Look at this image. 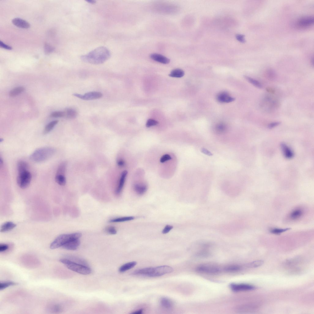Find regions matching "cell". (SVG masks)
<instances>
[{"label": "cell", "mask_w": 314, "mask_h": 314, "mask_svg": "<svg viewBox=\"0 0 314 314\" xmlns=\"http://www.w3.org/2000/svg\"><path fill=\"white\" fill-rule=\"evenodd\" d=\"M25 90L23 87H19L12 90L9 93V95L11 97H14L21 94Z\"/></svg>", "instance_id": "obj_27"}, {"label": "cell", "mask_w": 314, "mask_h": 314, "mask_svg": "<svg viewBox=\"0 0 314 314\" xmlns=\"http://www.w3.org/2000/svg\"><path fill=\"white\" fill-rule=\"evenodd\" d=\"M127 174V171H124L122 173L119 185L116 190V193L117 194H119L121 193L123 188L124 183H125Z\"/></svg>", "instance_id": "obj_19"}, {"label": "cell", "mask_w": 314, "mask_h": 314, "mask_svg": "<svg viewBox=\"0 0 314 314\" xmlns=\"http://www.w3.org/2000/svg\"><path fill=\"white\" fill-rule=\"evenodd\" d=\"M281 147L285 158L289 159L293 158L294 156L293 152L284 143L281 144Z\"/></svg>", "instance_id": "obj_18"}, {"label": "cell", "mask_w": 314, "mask_h": 314, "mask_svg": "<svg viewBox=\"0 0 314 314\" xmlns=\"http://www.w3.org/2000/svg\"><path fill=\"white\" fill-rule=\"evenodd\" d=\"M56 182L61 186H64L66 183V179L64 175H56L55 178Z\"/></svg>", "instance_id": "obj_28"}, {"label": "cell", "mask_w": 314, "mask_h": 314, "mask_svg": "<svg viewBox=\"0 0 314 314\" xmlns=\"http://www.w3.org/2000/svg\"><path fill=\"white\" fill-rule=\"evenodd\" d=\"M106 231L108 233L114 235L117 233V231L115 227L110 226L107 227L105 229Z\"/></svg>", "instance_id": "obj_40"}, {"label": "cell", "mask_w": 314, "mask_h": 314, "mask_svg": "<svg viewBox=\"0 0 314 314\" xmlns=\"http://www.w3.org/2000/svg\"><path fill=\"white\" fill-rule=\"evenodd\" d=\"M44 49L45 53L46 54H50L52 52H53L54 50V47H52L51 45L47 43L45 44Z\"/></svg>", "instance_id": "obj_35"}, {"label": "cell", "mask_w": 314, "mask_h": 314, "mask_svg": "<svg viewBox=\"0 0 314 314\" xmlns=\"http://www.w3.org/2000/svg\"><path fill=\"white\" fill-rule=\"evenodd\" d=\"M74 96L84 100H90L100 99L103 96L102 93L97 91H92L82 95L75 93L73 95Z\"/></svg>", "instance_id": "obj_7"}, {"label": "cell", "mask_w": 314, "mask_h": 314, "mask_svg": "<svg viewBox=\"0 0 314 314\" xmlns=\"http://www.w3.org/2000/svg\"><path fill=\"white\" fill-rule=\"evenodd\" d=\"M80 244L79 239L71 240L64 245L62 247L68 250H75L77 249Z\"/></svg>", "instance_id": "obj_12"}, {"label": "cell", "mask_w": 314, "mask_h": 314, "mask_svg": "<svg viewBox=\"0 0 314 314\" xmlns=\"http://www.w3.org/2000/svg\"><path fill=\"white\" fill-rule=\"evenodd\" d=\"M50 116L53 117H64V112L56 111L51 114Z\"/></svg>", "instance_id": "obj_39"}, {"label": "cell", "mask_w": 314, "mask_h": 314, "mask_svg": "<svg viewBox=\"0 0 314 314\" xmlns=\"http://www.w3.org/2000/svg\"><path fill=\"white\" fill-rule=\"evenodd\" d=\"M302 211L300 209H297L293 211L290 215V217L293 220H296L301 216L303 214Z\"/></svg>", "instance_id": "obj_31"}, {"label": "cell", "mask_w": 314, "mask_h": 314, "mask_svg": "<svg viewBox=\"0 0 314 314\" xmlns=\"http://www.w3.org/2000/svg\"><path fill=\"white\" fill-rule=\"evenodd\" d=\"M314 22V18L313 16H305L298 20L297 25L299 28H306L310 27L313 24Z\"/></svg>", "instance_id": "obj_9"}, {"label": "cell", "mask_w": 314, "mask_h": 314, "mask_svg": "<svg viewBox=\"0 0 314 314\" xmlns=\"http://www.w3.org/2000/svg\"><path fill=\"white\" fill-rule=\"evenodd\" d=\"M160 304L163 308L169 310L173 309L174 305L172 301L166 297H163L161 298Z\"/></svg>", "instance_id": "obj_16"}, {"label": "cell", "mask_w": 314, "mask_h": 314, "mask_svg": "<svg viewBox=\"0 0 314 314\" xmlns=\"http://www.w3.org/2000/svg\"><path fill=\"white\" fill-rule=\"evenodd\" d=\"M134 189L135 191L139 195H142L144 194L147 191V187L145 185H142L139 184H136L134 186Z\"/></svg>", "instance_id": "obj_23"}, {"label": "cell", "mask_w": 314, "mask_h": 314, "mask_svg": "<svg viewBox=\"0 0 314 314\" xmlns=\"http://www.w3.org/2000/svg\"><path fill=\"white\" fill-rule=\"evenodd\" d=\"M172 159L171 157L168 154H166L162 156L161 158L160 162L163 163L165 161Z\"/></svg>", "instance_id": "obj_41"}, {"label": "cell", "mask_w": 314, "mask_h": 314, "mask_svg": "<svg viewBox=\"0 0 314 314\" xmlns=\"http://www.w3.org/2000/svg\"><path fill=\"white\" fill-rule=\"evenodd\" d=\"M117 164L120 166H123L125 165V162L123 160H120L117 161Z\"/></svg>", "instance_id": "obj_48"}, {"label": "cell", "mask_w": 314, "mask_h": 314, "mask_svg": "<svg viewBox=\"0 0 314 314\" xmlns=\"http://www.w3.org/2000/svg\"><path fill=\"white\" fill-rule=\"evenodd\" d=\"M17 167L18 173L28 171L29 168L28 163L23 161H19L18 162Z\"/></svg>", "instance_id": "obj_24"}, {"label": "cell", "mask_w": 314, "mask_h": 314, "mask_svg": "<svg viewBox=\"0 0 314 314\" xmlns=\"http://www.w3.org/2000/svg\"><path fill=\"white\" fill-rule=\"evenodd\" d=\"M185 75L184 71L179 69H176L173 70L169 74L170 76L175 78H181Z\"/></svg>", "instance_id": "obj_25"}, {"label": "cell", "mask_w": 314, "mask_h": 314, "mask_svg": "<svg viewBox=\"0 0 314 314\" xmlns=\"http://www.w3.org/2000/svg\"><path fill=\"white\" fill-rule=\"evenodd\" d=\"M134 219V217L133 216L123 217L111 219L109 221V222H112V223L122 222L132 220Z\"/></svg>", "instance_id": "obj_29"}, {"label": "cell", "mask_w": 314, "mask_h": 314, "mask_svg": "<svg viewBox=\"0 0 314 314\" xmlns=\"http://www.w3.org/2000/svg\"><path fill=\"white\" fill-rule=\"evenodd\" d=\"M87 2L91 4H94L95 3V1H92V0H89V1H87Z\"/></svg>", "instance_id": "obj_50"}, {"label": "cell", "mask_w": 314, "mask_h": 314, "mask_svg": "<svg viewBox=\"0 0 314 314\" xmlns=\"http://www.w3.org/2000/svg\"><path fill=\"white\" fill-rule=\"evenodd\" d=\"M280 122H276L272 123L269 124L268 126V127L270 129L273 128L275 127H276L280 124Z\"/></svg>", "instance_id": "obj_46"}, {"label": "cell", "mask_w": 314, "mask_h": 314, "mask_svg": "<svg viewBox=\"0 0 314 314\" xmlns=\"http://www.w3.org/2000/svg\"><path fill=\"white\" fill-rule=\"evenodd\" d=\"M56 152L55 149L50 147H43L35 150L30 156L32 161L40 162L46 161L53 156Z\"/></svg>", "instance_id": "obj_2"}, {"label": "cell", "mask_w": 314, "mask_h": 314, "mask_svg": "<svg viewBox=\"0 0 314 314\" xmlns=\"http://www.w3.org/2000/svg\"><path fill=\"white\" fill-rule=\"evenodd\" d=\"M32 176L28 170L18 173L17 181L18 186L22 189L27 188L30 185Z\"/></svg>", "instance_id": "obj_5"}, {"label": "cell", "mask_w": 314, "mask_h": 314, "mask_svg": "<svg viewBox=\"0 0 314 314\" xmlns=\"http://www.w3.org/2000/svg\"><path fill=\"white\" fill-rule=\"evenodd\" d=\"M58 120H55L48 123L45 126L43 131V134L44 135L50 132L53 129L55 126L58 123Z\"/></svg>", "instance_id": "obj_26"}, {"label": "cell", "mask_w": 314, "mask_h": 314, "mask_svg": "<svg viewBox=\"0 0 314 314\" xmlns=\"http://www.w3.org/2000/svg\"><path fill=\"white\" fill-rule=\"evenodd\" d=\"M264 261L262 260H257L251 263L249 265L250 267H257L263 265Z\"/></svg>", "instance_id": "obj_36"}, {"label": "cell", "mask_w": 314, "mask_h": 314, "mask_svg": "<svg viewBox=\"0 0 314 314\" xmlns=\"http://www.w3.org/2000/svg\"><path fill=\"white\" fill-rule=\"evenodd\" d=\"M236 37L238 41L241 43H244L245 42V36L243 35L237 34Z\"/></svg>", "instance_id": "obj_43"}, {"label": "cell", "mask_w": 314, "mask_h": 314, "mask_svg": "<svg viewBox=\"0 0 314 314\" xmlns=\"http://www.w3.org/2000/svg\"><path fill=\"white\" fill-rule=\"evenodd\" d=\"M143 310L142 309L137 310L132 313L134 314H141L143 313Z\"/></svg>", "instance_id": "obj_49"}, {"label": "cell", "mask_w": 314, "mask_h": 314, "mask_svg": "<svg viewBox=\"0 0 314 314\" xmlns=\"http://www.w3.org/2000/svg\"><path fill=\"white\" fill-rule=\"evenodd\" d=\"M59 260L68 269L78 273L88 275L91 272V269L87 266L77 263L67 259H62Z\"/></svg>", "instance_id": "obj_4"}, {"label": "cell", "mask_w": 314, "mask_h": 314, "mask_svg": "<svg viewBox=\"0 0 314 314\" xmlns=\"http://www.w3.org/2000/svg\"><path fill=\"white\" fill-rule=\"evenodd\" d=\"M158 122L152 119H149L148 120L146 124V127H150L158 125Z\"/></svg>", "instance_id": "obj_38"}, {"label": "cell", "mask_w": 314, "mask_h": 314, "mask_svg": "<svg viewBox=\"0 0 314 314\" xmlns=\"http://www.w3.org/2000/svg\"><path fill=\"white\" fill-rule=\"evenodd\" d=\"M290 229V228L284 229L274 228L271 231V232L274 234H279Z\"/></svg>", "instance_id": "obj_37"}, {"label": "cell", "mask_w": 314, "mask_h": 314, "mask_svg": "<svg viewBox=\"0 0 314 314\" xmlns=\"http://www.w3.org/2000/svg\"><path fill=\"white\" fill-rule=\"evenodd\" d=\"M3 160L2 158H1H1H0V165H1V166L3 164Z\"/></svg>", "instance_id": "obj_51"}, {"label": "cell", "mask_w": 314, "mask_h": 314, "mask_svg": "<svg viewBox=\"0 0 314 314\" xmlns=\"http://www.w3.org/2000/svg\"><path fill=\"white\" fill-rule=\"evenodd\" d=\"M153 269V267H149L137 269L133 272L132 274L135 276H143L149 277Z\"/></svg>", "instance_id": "obj_14"}, {"label": "cell", "mask_w": 314, "mask_h": 314, "mask_svg": "<svg viewBox=\"0 0 314 314\" xmlns=\"http://www.w3.org/2000/svg\"><path fill=\"white\" fill-rule=\"evenodd\" d=\"M81 236V233H79L60 235L52 242L50 245V248L52 250L56 249L62 247L71 240L79 239Z\"/></svg>", "instance_id": "obj_3"}, {"label": "cell", "mask_w": 314, "mask_h": 314, "mask_svg": "<svg viewBox=\"0 0 314 314\" xmlns=\"http://www.w3.org/2000/svg\"><path fill=\"white\" fill-rule=\"evenodd\" d=\"M216 100L218 102L221 103H229L235 100L234 98L231 96L229 94L225 91H222L218 94Z\"/></svg>", "instance_id": "obj_11"}, {"label": "cell", "mask_w": 314, "mask_h": 314, "mask_svg": "<svg viewBox=\"0 0 314 314\" xmlns=\"http://www.w3.org/2000/svg\"><path fill=\"white\" fill-rule=\"evenodd\" d=\"M66 164L65 162L62 163L59 166L57 169L56 175H64L66 170Z\"/></svg>", "instance_id": "obj_32"}, {"label": "cell", "mask_w": 314, "mask_h": 314, "mask_svg": "<svg viewBox=\"0 0 314 314\" xmlns=\"http://www.w3.org/2000/svg\"><path fill=\"white\" fill-rule=\"evenodd\" d=\"M196 270L199 272L209 274H217L220 271V269L217 267L208 265L199 266Z\"/></svg>", "instance_id": "obj_8"}, {"label": "cell", "mask_w": 314, "mask_h": 314, "mask_svg": "<svg viewBox=\"0 0 314 314\" xmlns=\"http://www.w3.org/2000/svg\"><path fill=\"white\" fill-rule=\"evenodd\" d=\"M227 129L226 124L223 122L217 123L215 127V131L218 134H222L225 133Z\"/></svg>", "instance_id": "obj_20"}, {"label": "cell", "mask_w": 314, "mask_h": 314, "mask_svg": "<svg viewBox=\"0 0 314 314\" xmlns=\"http://www.w3.org/2000/svg\"><path fill=\"white\" fill-rule=\"evenodd\" d=\"M17 284V283L14 282H11V281L1 283L0 284V290L1 291L3 290L10 286Z\"/></svg>", "instance_id": "obj_33"}, {"label": "cell", "mask_w": 314, "mask_h": 314, "mask_svg": "<svg viewBox=\"0 0 314 314\" xmlns=\"http://www.w3.org/2000/svg\"><path fill=\"white\" fill-rule=\"evenodd\" d=\"M0 46L2 48L8 50H11L12 47L9 46L4 44L2 41H0Z\"/></svg>", "instance_id": "obj_45"}, {"label": "cell", "mask_w": 314, "mask_h": 314, "mask_svg": "<svg viewBox=\"0 0 314 314\" xmlns=\"http://www.w3.org/2000/svg\"><path fill=\"white\" fill-rule=\"evenodd\" d=\"M110 56V50L105 47H101L94 49L86 55L82 56L81 59L85 62L99 64L106 62Z\"/></svg>", "instance_id": "obj_1"}, {"label": "cell", "mask_w": 314, "mask_h": 314, "mask_svg": "<svg viewBox=\"0 0 314 314\" xmlns=\"http://www.w3.org/2000/svg\"><path fill=\"white\" fill-rule=\"evenodd\" d=\"M137 264L136 261L131 262L121 266L119 269V271L121 273L125 272L129 269H131L134 267Z\"/></svg>", "instance_id": "obj_21"}, {"label": "cell", "mask_w": 314, "mask_h": 314, "mask_svg": "<svg viewBox=\"0 0 314 314\" xmlns=\"http://www.w3.org/2000/svg\"><path fill=\"white\" fill-rule=\"evenodd\" d=\"M9 248L8 245L5 244H1L0 245V252H2L7 250Z\"/></svg>", "instance_id": "obj_44"}, {"label": "cell", "mask_w": 314, "mask_h": 314, "mask_svg": "<svg viewBox=\"0 0 314 314\" xmlns=\"http://www.w3.org/2000/svg\"><path fill=\"white\" fill-rule=\"evenodd\" d=\"M231 287L232 290L237 292L251 291L255 289L253 286L246 284H232Z\"/></svg>", "instance_id": "obj_10"}, {"label": "cell", "mask_w": 314, "mask_h": 314, "mask_svg": "<svg viewBox=\"0 0 314 314\" xmlns=\"http://www.w3.org/2000/svg\"><path fill=\"white\" fill-rule=\"evenodd\" d=\"M240 269V267L236 265H231L227 266L225 268V270L229 272H233L237 271Z\"/></svg>", "instance_id": "obj_34"}, {"label": "cell", "mask_w": 314, "mask_h": 314, "mask_svg": "<svg viewBox=\"0 0 314 314\" xmlns=\"http://www.w3.org/2000/svg\"><path fill=\"white\" fill-rule=\"evenodd\" d=\"M202 152L204 154L208 156H211L212 155V154L211 152L209 151L208 150L205 149H202Z\"/></svg>", "instance_id": "obj_47"}, {"label": "cell", "mask_w": 314, "mask_h": 314, "mask_svg": "<svg viewBox=\"0 0 314 314\" xmlns=\"http://www.w3.org/2000/svg\"><path fill=\"white\" fill-rule=\"evenodd\" d=\"M245 77L248 82H249L255 87L259 88H262V85L258 81L248 76H245Z\"/></svg>", "instance_id": "obj_30"}, {"label": "cell", "mask_w": 314, "mask_h": 314, "mask_svg": "<svg viewBox=\"0 0 314 314\" xmlns=\"http://www.w3.org/2000/svg\"><path fill=\"white\" fill-rule=\"evenodd\" d=\"M12 23L16 27L19 28L28 29L30 27V24L28 22L20 18H16L13 19Z\"/></svg>", "instance_id": "obj_15"}, {"label": "cell", "mask_w": 314, "mask_h": 314, "mask_svg": "<svg viewBox=\"0 0 314 314\" xmlns=\"http://www.w3.org/2000/svg\"><path fill=\"white\" fill-rule=\"evenodd\" d=\"M173 226L170 225H168L165 226L163 230L162 233L163 234H166L169 233L173 229Z\"/></svg>", "instance_id": "obj_42"}, {"label": "cell", "mask_w": 314, "mask_h": 314, "mask_svg": "<svg viewBox=\"0 0 314 314\" xmlns=\"http://www.w3.org/2000/svg\"><path fill=\"white\" fill-rule=\"evenodd\" d=\"M16 226V225L11 222H5L1 226V231L4 232L9 231Z\"/></svg>", "instance_id": "obj_22"}, {"label": "cell", "mask_w": 314, "mask_h": 314, "mask_svg": "<svg viewBox=\"0 0 314 314\" xmlns=\"http://www.w3.org/2000/svg\"><path fill=\"white\" fill-rule=\"evenodd\" d=\"M64 117L68 119L75 118L77 116L78 113L76 110L72 108H68L64 111Z\"/></svg>", "instance_id": "obj_17"}, {"label": "cell", "mask_w": 314, "mask_h": 314, "mask_svg": "<svg viewBox=\"0 0 314 314\" xmlns=\"http://www.w3.org/2000/svg\"><path fill=\"white\" fill-rule=\"evenodd\" d=\"M173 271V268L167 265L161 266L153 267V269L149 277H158L164 275L171 273Z\"/></svg>", "instance_id": "obj_6"}, {"label": "cell", "mask_w": 314, "mask_h": 314, "mask_svg": "<svg viewBox=\"0 0 314 314\" xmlns=\"http://www.w3.org/2000/svg\"><path fill=\"white\" fill-rule=\"evenodd\" d=\"M150 57L154 61L162 64H167L170 62L169 59L160 54L153 53L150 55Z\"/></svg>", "instance_id": "obj_13"}]
</instances>
